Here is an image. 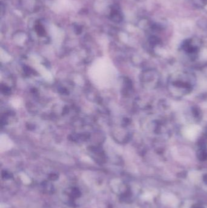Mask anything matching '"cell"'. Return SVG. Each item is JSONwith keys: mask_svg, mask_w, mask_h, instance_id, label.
<instances>
[{"mask_svg": "<svg viewBox=\"0 0 207 208\" xmlns=\"http://www.w3.org/2000/svg\"><path fill=\"white\" fill-rule=\"evenodd\" d=\"M161 199H162V202L163 204L168 206H173L177 205V204L178 203V198L172 194H170V193L163 194H162V197H161Z\"/></svg>", "mask_w": 207, "mask_h": 208, "instance_id": "cell-1", "label": "cell"}, {"mask_svg": "<svg viewBox=\"0 0 207 208\" xmlns=\"http://www.w3.org/2000/svg\"><path fill=\"white\" fill-rule=\"evenodd\" d=\"M189 179L193 181V182H197L199 180H200V178H201V174L199 173V172H197V171H193V172H191L189 175Z\"/></svg>", "mask_w": 207, "mask_h": 208, "instance_id": "cell-2", "label": "cell"}, {"mask_svg": "<svg viewBox=\"0 0 207 208\" xmlns=\"http://www.w3.org/2000/svg\"><path fill=\"white\" fill-rule=\"evenodd\" d=\"M71 194H72V196L73 198H77L80 196L81 193H80V191L78 189L74 188L72 190Z\"/></svg>", "mask_w": 207, "mask_h": 208, "instance_id": "cell-3", "label": "cell"}, {"mask_svg": "<svg viewBox=\"0 0 207 208\" xmlns=\"http://www.w3.org/2000/svg\"><path fill=\"white\" fill-rule=\"evenodd\" d=\"M149 42L151 43V44L155 45V44H157L159 43V39L156 37H151L149 39Z\"/></svg>", "mask_w": 207, "mask_h": 208, "instance_id": "cell-4", "label": "cell"}, {"mask_svg": "<svg viewBox=\"0 0 207 208\" xmlns=\"http://www.w3.org/2000/svg\"><path fill=\"white\" fill-rule=\"evenodd\" d=\"M153 197H154V195H153L152 192H147V193H146L144 195V198L147 200H152Z\"/></svg>", "mask_w": 207, "mask_h": 208, "instance_id": "cell-5", "label": "cell"}, {"mask_svg": "<svg viewBox=\"0 0 207 208\" xmlns=\"http://www.w3.org/2000/svg\"><path fill=\"white\" fill-rule=\"evenodd\" d=\"M58 175H56V174H54V173H52V174H51L49 176V179H51V180H56L57 178H58Z\"/></svg>", "mask_w": 207, "mask_h": 208, "instance_id": "cell-6", "label": "cell"}, {"mask_svg": "<svg viewBox=\"0 0 207 208\" xmlns=\"http://www.w3.org/2000/svg\"><path fill=\"white\" fill-rule=\"evenodd\" d=\"M36 27H38L37 29V32L40 35H41V34H44V29H43V27L40 26H38Z\"/></svg>", "mask_w": 207, "mask_h": 208, "instance_id": "cell-7", "label": "cell"}, {"mask_svg": "<svg viewBox=\"0 0 207 208\" xmlns=\"http://www.w3.org/2000/svg\"><path fill=\"white\" fill-rule=\"evenodd\" d=\"M2 175H3V176L5 178H9V177H10V175H9L8 173H7V172H6V171H4V172H3V173H2Z\"/></svg>", "mask_w": 207, "mask_h": 208, "instance_id": "cell-8", "label": "cell"}, {"mask_svg": "<svg viewBox=\"0 0 207 208\" xmlns=\"http://www.w3.org/2000/svg\"><path fill=\"white\" fill-rule=\"evenodd\" d=\"M203 1H204V0H203ZM205 1H206V0H205Z\"/></svg>", "mask_w": 207, "mask_h": 208, "instance_id": "cell-9", "label": "cell"}]
</instances>
